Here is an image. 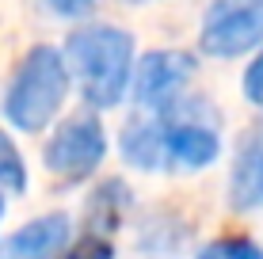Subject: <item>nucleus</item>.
Instances as JSON below:
<instances>
[{"instance_id":"nucleus-13","label":"nucleus","mask_w":263,"mask_h":259,"mask_svg":"<svg viewBox=\"0 0 263 259\" xmlns=\"http://www.w3.org/2000/svg\"><path fill=\"white\" fill-rule=\"evenodd\" d=\"M244 99L256 107V111H263V46L248 61V69H244Z\"/></svg>"},{"instance_id":"nucleus-3","label":"nucleus","mask_w":263,"mask_h":259,"mask_svg":"<svg viewBox=\"0 0 263 259\" xmlns=\"http://www.w3.org/2000/svg\"><path fill=\"white\" fill-rule=\"evenodd\" d=\"M160 118H164V145L172 168L202 172L221 156V133L214 122V107H206L202 99H179L168 111H160Z\"/></svg>"},{"instance_id":"nucleus-6","label":"nucleus","mask_w":263,"mask_h":259,"mask_svg":"<svg viewBox=\"0 0 263 259\" xmlns=\"http://www.w3.org/2000/svg\"><path fill=\"white\" fill-rule=\"evenodd\" d=\"M195 76V57L179 50H153L141 57V65L134 69V99L138 107L149 111H168L172 103L183 99V88Z\"/></svg>"},{"instance_id":"nucleus-2","label":"nucleus","mask_w":263,"mask_h":259,"mask_svg":"<svg viewBox=\"0 0 263 259\" xmlns=\"http://www.w3.org/2000/svg\"><path fill=\"white\" fill-rule=\"evenodd\" d=\"M69 61L53 46H34L15 65L4 92V118L20 133H42L69 99Z\"/></svg>"},{"instance_id":"nucleus-17","label":"nucleus","mask_w":263,"mask_h":259,"mask_svg":"<svg viewBox=\"0 0 263 259\" xmlns=\"http://www.w3.org/2000/svg\"><path fill=\"white\" fill-rule=\"evenodd\" d=\"M0 221H4V198H0Z\"/></svg>"},{"instance_id":"nucleus-15","label":"nucleus","mask_w":263,"mask_h":259,"mask_svg":"<svg viewBox=\"0 0 263 259\" xmlns=\"http://www.w3.org/2000/svg\"><path fill=\"white\" fill-rule=\"evenodd\" d=\"M42 4H46L53 15H61V19H77V15L92 12L96 0H42Z\"/></svg>"},{"instance_id":"nucleus-8","label":"nucleus","mask_w":263,"mask_h":259,"mask_svg":"<svg viewBox=\"0 0 263 259\" xmlns=\"http://www.w3.org/2000/svg\"><path fill=\"white\" fill-rule=\"evenodd\" d=\"M229 206L237 213L263 210V122L240 137L229 168Z\"/></svg>"},{"instance_id":"nucleus-16","label":"nucleus","mask_w":263,"mask_h":259,"mask_svg":"<svg viewBox=\"0 0 263 259\" xmlns=\"http://www.w3.org/2000/svg\"><path fill=\"white\" fill-rule=\"evenodd\" d=\"M126 4H153V0H126Z\"/></svg>"},{"instance_id":"nucleus-14","label":"nucleus","mask_w":263,"mask_h":259,"mask_svg":"<svg viewBox=\"0 0 263 259\" xmlns=\"http://www.w3.org/2000/svg\"><path fill=\"white\" fill-rule=\"evenodd\" d=\"M65 259H115V244H111L107 236L84 233V240H80V244H72Z\"/></svg>"},{"instance_id":"nucleus-9","label":"nucleus","mask_w":263,"mask_h":259,"mask_svg":"<svg viewBox=\"0 0 263 259\" xmlns=\"http://www.w3.org/2000/svg\"><path fill=\"white\" fill-rule=\"evenodd\" d=\"M119 153L130 168L141 172H164L168 164V145H164V118L160 114H138L130 118L119 133Z\"/></svg>"},{"instance_id":"nucleus-11","label":"nucleus","mask_w":263,"mask_h":259,"mask_svg":"<svg viewBox=\"0 0 263 259\" xmlns=\"http://www.w3.org/2000/svg\"><path fill=\"white\" fill-rule=\"evenodd\" d=\"M0 191L4 194H23L27 191V164L15 149V141L0 130Z\"/></svg>"},{"instance_id":"nucleus-12","label":"nucleus","mask_w":263,"mask_h":259,"mask_svg":"<svg viewBox=\"0 0 263 259\" xmlns=\"http://www.w3.org/2000/svg\"><path fill=\"white\" fill-rule=\"evenodd\" d=\"M195 259H263V248L248 236H217L198 248Z\"/></svg>"},{"instance_id":"nucleus-10","label":"nucleus","mask_w":263,"mask_h":259,"mask_svg":"<svg viewBox=\"0 0 263 259\" xmlns=\"http://www.w3.org/2000/svg\"><path fill=\"white\" fill-rule=\"evenodd\" d=\"M130 202H134V194H130V187H126L122 180H107V183H99V187H96V194H92V206L84 210V225H88V233L111 240V233L122 225L126 206H130Z\"/></svg>"},{"instance_id":"nucleus-4","label":"nucleus","mask_w":263,"mask_h":259,"mask_svg":"<svg viewBox=\"0 0 263 259\" xmlns=\"http://www.w3.org/2000/svg\"><path fill=\"white\" fill-rule=\"evenodd\" d=\"M107 156V130L99 122V114L84 111V114H69L65 122H58V130L50 133L42 160L58 180L65 183H80L103 164Z\"/></svg>"},{"instance_id":"nucleus-5","label":"nucleus","mask_w":263,"mask_h":259,"mask_svg":"<svg viewBox=\"0 0 263 259\" xmlns=\"http://www.w3.org/2000/svg\"><path fill=\"white\" fill-rule=\"evenodd\" d=\"M202 50L210 57H240L263 46V0H214L202 15Z\"/></svg>"},{"instance_id":"nucleus-1","label":"nucleus","mask_w":263,"mask_h":259,"mask_svg":"<svg viewBox=\"0 0 263 259\" xmlns=\"http://www.w3.org/2000/svg\"><path fill=\"white\" fill-rule=\"evenodd\" d=\"M65 61L88 107H119L134 84V34L111 23H88L69 34Z\"/></svg>"},{"instance_id":"nucleus-7","label":"nucleus","mask_w":263,"mask_h":259,"mask_svg":"<svg viewBox=\"0 0 263 259\" xmlns=\"http://www.w3.org/2000/svg\"><path fill=\"white\" fill-rule=\"evenodd\" d=\"M72 244L69 213H42L0 244V259H61Z\"/></svg>"}]
</instances>
